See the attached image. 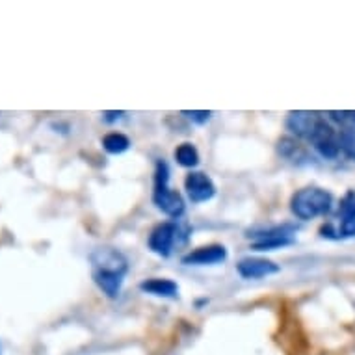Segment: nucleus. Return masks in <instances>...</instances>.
<instances>
[{
  "mask_svg": "<svg viewBox=\"0 0 355 355\" xmlns=\"http://www.w3.org/2000/svg\"><path fill=\"white\" fill-rule=\"evenodd\" d=\"M95 285L108 297H117L128 274V262L123 253L114 248H99L89 257Z\"/></svg>",
  "mask_w": 355,
  "mask_h": 355,
  "instance_id": "f257e3e1",
  "label": "nucleus"
},
{
  "mask_svg": "<svg viewBox=\"0 0 355 355\" xmlns=\"http://www.w3.org/2000/svg\"><path fill=\"white\" fill-rule=\"evenodd\" d=\"M333 207V196L324 188L307 187L297 190L291 199L292 214L303 221L326 216Z\"/></svg>",
  "mask_w": 355,
  "mask_h": 355,
  "instance_id": "f03ea898",
  "label": "nucleus"
},
{
  "mask_svg": "<svg viewBox=\"0 0 355 355\" xmlns=\"http://www.w3.org/2000/svg\"><path fill=\"white\" fill-rule=\"evenodd\" d=\"M153 203L169 218H179L184 212V199L181 198V193L169 188V168L162 160L157 164V171H155Z\"/></svg>",
  "mask_w": 355,
  "mask_h": 355,
  "instance_id": "7ed1b4c3",
  "label": "nucleus"
},
{
  "mask_svg": "<svg viewBox=\"0 0 355 355\" xmlns=\"http://www.w3.org/2000/svg\"><path fill=\"white\" fill-rule=\"evenodd\" d=\"M182 242V229L177 223L164 221L158 223L149 234V250L160 257H169L175 251V248Z\"/></svg>",
  "mask_w": 355,
  "mask_h": 355,
  "instance_id": "20e7f679",
  "label": "nucleus"
},
{
  "mask_svg": "<svg viewBox=\"0 0 355 355\" xmlns=\"http://www.w3.org/2000/svg\"><path fill=\"white\" fill-rule=\"evenodd\" d=\"M294 234H296V227L277 225V227L272 229H262V231H257V233L248 234V236L253 239V248L255 250L272 251L294 244Z\"/></svg>",
  "mask_w": 355,
  "mask_h": 355,
  "instance_id": "39448f33",
  "label": "nucleus"
},
{
  "mask_svg": "<svg viewBox=\"0 0 355 355\" xmlns=\"http://www.w3.org/2000/svg\"><path fill=\"white\" fill-rule=\"evenodd\" d=\"M324 121V117L318 112H307V110H297L288 114L286 119V127L291 130L292 135H296L297 138L311 141V138L315 136L318 127Z\"/></svg>",
  "mask_w": 355,
  "mask_h": 355,
  "instance_id": "423d86ee",
  "label": "nucleus"
},
{
  "mask_svg": "<svg viewBox=\"0 0 355 355\" xmlns=\"http://www.w3.org/2000/svg\"><path fill=\"white\" fill-rule=\"evenodd\" d=\"M184 188H187L188 198L192 199L193 203H205L216 196V187L212 179L203 171H192L187 175L184 179Z\"/></svg>",
  "mask_w": 355,
  "mask_h": 355,
  "instance_id": "0eeeda50",
  "label": "nucleus"
},
{
  "mask_svg": "<svg viewBox=\"0 0 355 355\" xmlns=\"http://www.w3.org/2000/svg\"><path fill=\"white\" fill-rule=\"evenodd\" d=\"M236 272L240 277L244 279H262L279 272V266L268 259H261V257H245L236 264Z\"/></svg>",
  "mask_w": 355,
  "mask_h": 355,
  "instance_id": "6e6552de",
  "label": "nucleus"
},
{
  "mask_svg": "<svg viewBox=\"0 0 355 355\" xmlns=\"http://www.w3.org/2000/svg\"><path fill=\"white\" fill-rule=\"evenodd\" d=\"M225 259H227V250L223 245L212 244L190 251L188 255L182 257V262L188 266H212V264H220Z\"/></svg>",
  "mask_w": 355,
  "mask_h": 355,
  "instance_id": "1a4fd4ad",
  "label": "nucleus"
},
{
  "mask_svg": "<svg viewBox=\"0 0 355 355\" xmlns=\"http://www.w3.org/2000/svg\"><path fill=\"white\" fill-rule=\"evenodd\" d=\"M140 288L146 294H151V296L158 297H175L179 294V286L177 283L171 279H164V277H151V279H146L140 285Z\"/></svg>",
  "mask_w": 355,
  "mask_h": 355,
  "instance_id": "9d476101",
  "label": "nucleus"
},
{
  "mask_svg": "<svg viewBox=\"0 0 355 355\" xmlns=\"http://www.w3.org/2000/svg\"><path fill=\"white\" fill-rule=\"evenodd\" d=\"M103 147L110 155H121V153H125L130 147V140L125 135H121V132H110V135H106L103 138Z\"/></svg>",
  "mask_w": 355,
  "mask_h": 355,
  "instance_id": "9b49d317",
  "label": "nucleus"
},
{
  "mask_svg": "<svg viewBox=\"0 0 355 355\" xmlns=\"http://www.w3.org/2000/svg\"><path fill=\"white\" fill-rule=\"evenodd\" d=\"M175 160L181 164L182 168H193L199 164V153L192 144H181L175 149Z\"/></svg>",
  "mask_w": 355,
  "mask_h": 355,
  "instance_id": "f8f14e48",
  "label": "nucleus"
},
{
  "mask_svg": "<svg viewBox=\"0 0 355 355\" xmlns=\"http://www.w3.org/2000/svg\"><path fill=\"white\" fill-rule=\"evenodd\" d=\"M338 146L340 153L355 160V127H344L338 132Z\"/></svg>",
  "mask_w": 355,
  "mask_h": 355,
  "instance_id": "ddd939ff",
  "label": "nucleus"
},
{
  "mask_svg": "<svg viewBox=\"0 0 355 355\" xmlns=\"http://www.w3.org/2000/svg\"><path fill=\"white\" fill-rule=\"evenodd\" d=\"M279 153L283 155L285 158H288V160H300V158H305V149H303L297 141H294L292 138H283V140H279Z\"/></svg>",
  "mask_w": 355,
  "mask_h": 355,
  "instance_id": "4468645a",
  "label": "nucleus"
},
{
  "mask_svg": "<svg viewBox=\"0 0 355 355\" xmlns=\"http://www.w3.org/2000/svg\"><path fill=\"white\" fill-rule=\"evenodd\" d=\"M331 119L343 123L344 127H355V112H331Z\"/></svg>",
  "mask_w": 355,
  "mask_h": 355,
  "instance_id": "2eb2a0df",
  "label": "nucleus"
},
{
  "mask_svg": "<svg viewBox=\"0 0 355 355\" xmlns=\"http://www.w3.org/2000/svg\"><path fill=\"white\" fill-rule=\"evenodd\" d=\"M182 116H187L190 121L193 123H199V125H203V123H207L210 119V116H212V112H207V110H192L188 112L184 110L182 112Z\"/></svg>",
  "mask_w": 355,
  "mask_h": 355,
  "instance_id": "dca6fc26",
  "label": "nucleus"
},
{
  "mask_svg": "<svg viewBox=\"0 0 355 355\" xmlns=\"http://www.w3.org/2000/svg\"><path fill=\"white\" fill-rule=\"evenodd\" d=\"M340 214L355 216V193H348L346 196V199L343 201V207H340Z\"/></svg>",
  "mask_w": 355,
  "mask_h": 355,
  "instance_id": "f3484780",
  "label": "nucleus"
},
{
  "mask_svg": "<svg viewBox=\"0 0 355 355\" xmlns=\"http://www.w3.org/2000/svg\"><path fill=\"white\" fill-rule=\"evenodd\" d=\"M119 116H123V112H106V121H116Z\"/></svg>",
  "mask_w": 355,
  "mask_h": 355,
  "instance_id": "a211bd4d",
  "label": "nucleus"
}]
</instances>
